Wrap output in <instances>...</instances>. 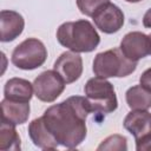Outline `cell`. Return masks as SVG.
Returning <instances> with one entry per match:
<instances>
[{
	"label": "cell",
	"instance_id": "1",
	"mask_svg": "<svg viewBox=\"0 0 151 151\" xmlns=\"http://www.w3.org/2000/svg\"><path fill=\"white\" fill-rule=\"evenodd\" d=\"M91 112L92 109L86 97L72 96L50 106L44 112L42 119L59 145L74 149L86 138V118Z\"/></svg>",
	"mask_w": 151,
	"mask_h": 151
},
{
	"label": "cell",
	"instance_id": "2",
	"mask_svg": "<svg viewBox=\"0 0 151 151\" xmlns=\"http://www.w3.org/2000/svg\"><path fill=\"white\" fill-rule=\"evenodd\" d=\"M59 44L70 51L92 52L100 42V37L88 20H77L61 24L57 29Z\"/></svg>",
	"mask_w": 151,
	"mask_h": 151
},
{
	"label": "cell",
	"instance_id": "3",
	"mask_svg": "<svg viewBox=\"0 0 151 151\" xmlns=\"http://www.w3.org/2000/svg\"><path fill=\"white\" fill-rule=\"evenodd\" d=\"M137 68V63L127 59L120 48H112L100 52L93 60V73L100 78L127 77Z\"/></svg>",
	"mask_w": 151,
	"mask_h": 151
},
{
	"label": "cell",
	"instance_id": "4",
	"mask_svg": "<svg viewBox=\"0 0 151 151\" xmlns=\"http://www.w3.org/2000/svg\"><path fill=\"white\" fill-rule=\"evenodd\" d=\"M85 97L87 98L92 112L104 114L113 112L118 107V100L113 85L105 78L94 77L87 80L84 87Z\"/></svg>",
	"mask_w": 151,
	"mask_h": 151
},
{
	"label": "cell",
	"instance_id": "5",
	"mask_svg": "<svg viewBox=\"0 0 151 151\" xmlns=\"http://www.w3.org/2000/svg\"><path fill=\"white\" fill-rule=\"evenodd\" d=\"M47 59V50L42 41L28 38L20 42L12 52V64L20 70H34L44 65Z\"/></svg>",
	"mask_w": 151,
	"mask_h": 151
},
{
	"label": "cell",
	"instance_id": "6",
	"mask_svg": "<svg viewBox=\"0 0 151 151\" xmlns=\"http://www.w3.org/2000/svg\"><path fill=\"white\" fill-rule=\"evenodd\" d=\"M66 83L54 70L41 72L33 81L34 96L45 103L54 101L65 90Z\"/></svg>",
	"mask_w": 151,
	"mask_h": 151
},
{
	"label": "cell",
	"instance_id": "7",
	"mask_svg": "<svg viewBox=\"0 0 151 151\" xmlns=\"http://www.w3.org/2000/svg\"><path fill=\"white\" fill-rule=\"evenodd\" d=\"M119 48L127 59L138 63L139 59H143L150 54L151 39L143 32H130L122 39Z\"/></svg>",
	"mask_w": 151,
	"mask_h": 151
},
{
	"label": "cell",
	"instance_id": "8",
	"mask_svg": "<svg viewBox=\"0 0 151 151\" xmlns=\"http://www.w3.org/2000/svg\"><path fill=\"white\" fill-rule=\"evenodd\" d=\"M94 25L101 32L106 34H112L118 32L124 25V13L114 4L104 5L93 17Z\"/></svg>",
	"mask_w": 151,
	"mask_h": 151
},
{
	"label": "cell",
	"instance_id": "9",
	"mask_svg": "<svg viewBox=\"0 0 151 151\" xmlns=\"http://www.w3.org/2000/svg\"><path fill=\"white\" fill-rule=\"evenodd\" d=\"M123 125L133 136L136 144L151 137V113L147 110H131Z\"/></svg>",
	"mask_w": 151,
	"mask_h": 151
},
{
	"label": "cell",
	"instance_id": "10",
	"mask_svg": "<svg viewBox=\"0 0 151 151\" xmlns=\"http://www.w3.org/2000/svg\"><path fill=\"white\" fill-rule=\"evenodd\" d=\"M53 70L57 71L66 84H72L81 77L83 73V59L79 53L67 51L60 54L53 65Z\"/></svg>",
	"mask_w": 151,
	"mask_h": 151
},
{
	"label": "cell",
	"instance_id": "11",
	"mask_svg": "<svg viewBox=\"0 0 151 151\" xmlns=\"http://www.w3.org/2000/svg\"><path fill=\"white\" fill-rule=\"evenodd\" d=\"M25 20L21 14L11 9H2L0 12V40L9 42L17 39L24 31Z\"/></svg>",
	"mask_w": 151,
	"mask_h": 151
},
{
	"label": "cell",
	"instance_id": "12",
	"mask_svg": "<svg viewBox=\"0 0 151 151\" xmlns=\"http://www.w3.org/2000/svg\"><path fill=\"white\" fill-rule=\"evenodd\" d=\"M28 136L33 144L42 150H54L58 147V142L47 130L42 117L33 119L28 125Z\"/></svg>",
	"mask_w": 151,
	"mask_h": 151
},
{
	"label": "cell",
	"instance_id": "13",
	"mask_svg": "<svg viewBox=\"0 0 151 151\" xmlns=\"http://www.w3.org/2000/svg\"><path fill=\"white\" fill-rule=\"evenodd\" d=\"M29 103L14 101L4 98L1 101V119L14 125H21L29 117Z\"/></svg>",
	"mask_w": 151,
	"mask_h": 151
},
{
	"label": "cell",
	"instance_id": "14",
	"mask_svg": "<svg viewBox=\"0 0 151 151\" xmlns=\"http://www.w3.org/2000/svg\"><path fill=\"white\" fill-rule=\"evenodd\" d=\"M34 88L33 84L22 78H11L6 81L4 87V94L6 99L14 101L29 103L32 99Z\"/></svg>",
	"mask_w": 151,
	"mask_h": 151
},
{
	"label": "cell",
	"instance_id": "15",
	"mask_svg": "<svg viewBox=\"0 0 151 151\" xmlns=\"http://www.w3.org/2000/svg\"><path fill=\"white\" fill-rule=\"evenodd\" d=\"M125 99L131 110H149L151 107V92L140 84L130 87L125 93Z\"/></svg>",
	"mask_w": 151,
	"mask_h": 151
},
{
	"label": "cell",
	"instance_id": "16",
	"mask_svg": "<svg viewBox=\"0 0 151 151\" xmlns=\"http://www.w3.org/2000/svg\"><path fill=\"white\" fill-rule=\"evenodd\" d=\"M21 147L20 137L15 130V125L1 119L0 126V150L18 151Z\"/></svg>",
	"mask_w": 151,
	"mask_h": 151
},
{
	"label": "cell",
	"instance_id": "17",
	"mask_svg": "<svg viewBox=\"0 0 151 151\" xmlns=\"http://www.w3.org/2000/svg\"><path fill=\"white\" fill-rule=\"evenodd\" d=\"M127 149V143H126V138L122 134H112L110 137H107L106 139H104L100 145L97 147V150H110V151H122V150H126Z\"/></svg>",
	"mask_w": 151,
	"mask_h": 151
},
{
	"label": "cell",
	"instance_id": "18",
	"mask_svg": "<svg viewBox=\"0 0 151 151\" xmlns=\"http://www.w3.org/2000/svg\"><path fill=\"white\" fill-rule=\"evenodd\" d=\"M109 2L110 0H77V6L83 14L93 17L104 5Z\"/></svg>",
	"mask_w": 151,
	"mask_h": 151
},
{
	"label": "cell",
	"instance_id": "19",
	"mask_svg": "<svg viewBox=\"0 0 151 151\" xmlns=\"http://www.w3.org/2000/svg\"><path fill=\"white\" fill-rule=\"evenodd\" d=\"M139 83L142 86H144L146 90L151 92V68H147L142 73L139 78Z\"/></svg>",
	"mask_w": 151,
	"mask_h": 151
},
{
	"label": "cell",
	"instance_id": "20",
	"mask_svg": "<svg viewBox=\"0 0 151 151\" xmlns=\"http://www.w3.org/2000/svg\"><path fill=\"white\" fill-rule=\"evenodd\" d=\"M136 149L138 151H145V150L149 151V150H151V137L145 139V140H143V142H140V143H137L136 144Z\"/></svg>",
	"mask_w": 151,
	"mask_h": 151
},
{
	"label": "cell",
	"instance_id": "21",
	"mask_svg": "<svg viewBox=\"0 0 151 151\" xmlns=\"http://www.w3.org/2000/svg\"><path fill=\"white\" fill-rule=\"evenodd\" d=\"M143 25H144V27H146V28H151V8H149V9L146 11V13L144 14Z\"/></svg>",
	"mask_w": 151,
	"mask_h": 151
},
{
	"label": "cell",
	"instance_id": "22",
	"mask_svg": "<svg viewBox=\"0 0 151 151\" xmlns=\"http://www.w3.org/2000/svg\"><path fill=\"white\" fill-rule=\"evenodd\" d=\"M126 2H132V4H136V2H139V1H142V0H125Z\"/></svg>",
	"mask_w": 151,
	"mask_h": 151
},
{
	"label": "cell",
	"instance_id": "23",
	"mask_svg": "<svg viewBox=\"0 0 151 151\" xmlns=\"http://www.w3.org/2000/svg\"><path fill=\"white\" fill-rule=\"evenodd\" d=\"M149 37H150V39H151V34H149ZM150 54H151V51H150Z\"/></svg>",
	"mask_w": 151,
	"mask_h": 151
}]
</instances>
